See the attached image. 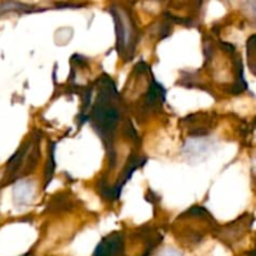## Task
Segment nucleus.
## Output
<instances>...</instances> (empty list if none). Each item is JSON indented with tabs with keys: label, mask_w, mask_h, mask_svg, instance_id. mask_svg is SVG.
Segmentation results:
<instances>
[{
	"label": "nucleus",
	"mask_w": 256,
	"mask_h": 256,
	"mask_svg": "<svg viewBox=\"0 0 256 256\" xmlns=\"http://www.w3.org/2000/svg\"><path fill=\"white\" fill-rule=\"evenodd\" d=\"M159 256H182V255H180L178 252H175V250L168 249V250H165V252H162Z\"/></svg>",
	"instance_id": "9d476101"
},
{
	"label": "nucleus",
	"mask_w": 256,
	"mask_h": 256,
	"mask_svg": "<svg viewBox=\"0 0 256 256\" xmlns=\"http://www.w3.org/2000/svg\"><path fill=\"white\" fill-rule=\"evenodd\" d=\"M122 99L114 80L102 74L98 80V94L88 120H90L94 132L99 135L106 149L109 169L116 165L118 154L115 150V138L120 124H124L122 114Z\"/></svg>",
	"instance_id": "f257e3e1"
},
{
	"label": "nucleus",
	"mask_w": 256,
	"mask_h": 256,
	"mask_svg": "<svg viewBox=\"0 0 256 256\" xmlns=\"http://www.w3.org/2000/svg\"><path fill=\"white\" fill-rule=\"evenodd\" d=\"M32 184L26 180L18 182L14 189V202L15 204L22 206V205H28L32 202Z\"/></svg>",
	"instance_id": "423d86ee"
},
{
	"label": "nucleus",
	"mask_w": 256,
	"mask_h": 256,
	"mask_svg": "<svg viewBox=\"0 0 256 256\" xmlns=\"http://www.w3.org/2000/svg\"><path fill=\"white\" fill-rule=\"evenodd\" d=\"M110 12L115 22V35H116L115 48L119 52V56L124 62H130L134 58L138 40H139V30L136 28L132 12H130V9H125L116 4L112 5Z\"/></svg>",
	"instance_id": "f03ea898"
},
{
	"label": "nucleus",
	"mask_w": 256,
	"mask_h": 256,
	"mask_svg": "<svg viewBox=\"0 0 256 256\" xmlns=\"http://www.w3.org/2000/svg\"><path fill=\"white\" fill-rule=\"evenodd\" d=\"M40 158V136L35 132L28 140H25L19 149L14 152L9 162H6L4 185L10 184L15 180L28 176L34 172Z\"/></svg>",
	"instance_id": "7ed1b4c3"
},
{
	"label": "nucleus",
	"mask_w": 256,
	"mask_h": 256,
	"mask_svg": "<svg viewBox=\"0 0 256 256\" xmlns=\"http://www.w3.org/2000/svg\"><path fill=\"white\" fill-rule=\"evenodd\" d=\"M42 12L39 8L34 6V5L24 4L20 2H0V16L9 12H18V14H24V12Z\"/></svg>",
	"instance_id": "0eeeda50"
},
{
	"label": "nucleus",
	"mask_w": 256,
	"mask_h": 256,
	"mask_svg": "<svg viewBox=\"0 0 256 256\" xmlns=\"http://www.w3.org/2000/svg\"><path fill=\"white\" fill-rule=\"evenodd\" d=\"M74 204L72 200L70 199L68 194H58L50 200L49 205H48V212H62L66 210L72 209Z\"/></svg>",
	"instance_id": "6e6552de"
},
{
	"label": "nucleus",
	"mask_w": 256,
	"mask_h": 256,
	"mask_svg": "<svg viewBox=\"0 0 256 256\" xmlns=\"http://www.w3.org/2000/svg\"><path fill=\"white\" fill-rule=\"evenodd\" d=\"M92 256H126L124 234L115 232L105 236L99 242Z\"/></svg>",
	"instance_id": "20e7f679"
},
{
	"label": "nucleus",
	"mask_w": 256,
	"mask_h": 256,
	"mask_svg": "<svg viewBox=\"0 0 256 256\" xmlns=\"http://www.w3.org/2000/svg\"><path fill=\"white\" fill-rule=\"evenodd\" d=\"M249 215H242L239 219L234 220L230 224L225 225L222 229H219V236L224 240L225 242H239L242 236L248 232L250 225L252 224V219H248Z\"/></svg>",
	"instance_id": "39448f33"
},
{
	"label": "nucleus",
	"mask_w": 256,
	"mask_h": 256,
	"mask_svg": "<svg viewBox=\"0 0 256 256\" xmlns=\"http://www.w3.org/2000/svg\"><path fill=\"white\" fill-rule=\"evenodd\" d=\"M54 148H55V144H52V148H50V156H49V160H48V162H46V168H45V184H44L45 189H46L48 185L50 184L52 175H54V170H55Z\"/></svg>",
	"instance_id": "1a4fd4ad"
}]
</instances>
